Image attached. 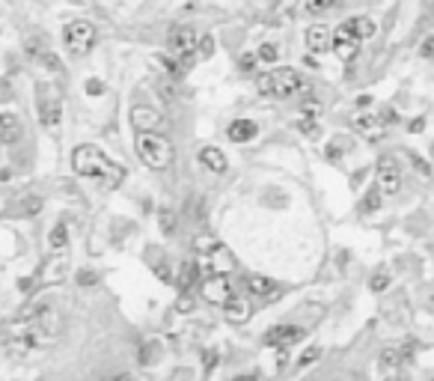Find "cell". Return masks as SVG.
Segmentation results:
<instances>
[{"mask_svg": "<svg viewBox=\"0 0 434 381\" xmlns=\"http://www.w3.org/2000/svg\"><path fill=\"white\" fill-rule=\"evenodd\" d=\"M197 280H199V262H194V259L184 262V265H182V274H179V289L187 295V292L194 289Z\"/></svg>", "mask_w": 434, "mask_h": 381, "instance_id": "cell-25", "label": "cell"}, {"mask_svg": "<svg viewBox=\"0 0 434 381\" xmlns=\"http://www.w3.org/2000/svg\"><path fill=\"white\" fill-rule=\"evenodd\" d=\"M95 42H98V30H95L93 21H86V18L66 21V27H63V45H66V51L75 60L86 57V54L95 48Z\"/></svg>", "mask_w": 434, "mask_h": 381, "instance_id": "cell-5", "label": "cell"}, {"mask_svg": "<svg viewBox=\"0 0 434 381\" xmlns=\"http://www.w3.org/2000/svg\"><path fill=\"white\" fill-rule=\"evenodd\" d=\"M419 57H426V60H434V33L423 42V48H419Z\"/></svg>", "mask_w": 434, "mask_h": 381, "instance_id": "cell-39", "label": "cell"}, {"mask_svg": "<svg viewBox=\"0 0 434 381\" xmlns=\"http://www.w3.org/2000/svg\"><path fill=\"white\" fill-rule=\"evenodd\" d=\"M131 122H134L137 131H158V129H161V122H164V117L158 114L155 107L134 105V107H131Z\"/></svg>", "mask_w": 434, "mask_h": 381, "instance_id": "cell-18", "label": "cell"}, {"mask_svg": "<svg viewBox=\"0 0 434 381\" xmlns=\"http://www.w3.org/2000/svg\"><path fill=\"white\" fill-rule=\"evenodd\" d=\"M69 271H71L69 257H66V253H57V257H51L45 265H42L39 280H42L45 286H51V283H63V280L69 277Z\"/></svg>", "mask_w": 434, "mask_h": 381, "instance_id": "cell-16", "label": "cell"}, {"mask_svg": "<svg viewBox=\"0 0 434 381\" xmlns=\"http://www.w3.org/2000/svg\"><path fill=\"white\" fill-rule=\"evenodd\" d=\"M256 90L271 98H295V95H310L312 83L298 69L280 66V69H271V72L256 75Z\"/></svg>", "mask_w": 434, "mask_h": 381, "instance_id": "cell-3", "label": "cell"}, {"mask_svg": "<svg viewBox=\"0 0 434 381\" xmlns=\"http://www.w3.org/2000/svg\"><path fill=\"white\" fill-rule=\"evenodd\" d=\"M134 149L140 155V161L146 164V167H152V170H170L172 161H176L172 143H170V140L161 131H137Z\"/></svg>", "mask_w": 434, "mask_h": 381, "instance_id": "cell-4", "label": "cell"}, {"mask_svg": "<svg viewBox=\"0 0 434 381\" xmlns=\"http://www.w3.org/2000/svg\"><path fill=\"white\" fill-rule=\"evenodd\" d=\"M101 93H105V83H101L98 78H90V81H86V95H93V98H98Z\"/></svg>", "mask_w": 434, "mask_h": 381, "instance_id": "cell-37", "label": "cell"}, {"mask_svg": "<svg viewBox=\"0 0 434 381\" xmlns=\"http://www.w3.org/2000/svg\"><path fill=\"white\" fill-rule=\"evenodd\" d=\"M387 286H389V274H387V271L372 274V280H369V289H372V292H384Z\"/></svg>", "mask_w": 434, "mask_h": 381, "instance_id": "cell-32", "label": "cell"}, {"mask_svg": "<svg viewBox=\"0 0 434 381\" xmlns=\"http://www.w3.org/2000/svg\"><path fill=\"white\" fill-rule=\"evenodd\" d=\"M389 125H396V110L393 107L381 110V114H360V117L351 119V129L366 140H381Z\"/></svg>", "mask_w": 434, "mask_h": 381, "instance_id": "cell-9", "label": "cell"}, {"mask_svg": "<svg viewBox=\"0 0 434 381\" xmlns=\"http://www.w3.org/2000/svg\"><path fill=\"white\" fill-rule=\"evenodd\" d=\"M66 245H69V227H66V221H60V223H54V230L48 233V247L63 253Z\"/></svg>", "mask_w": 434, "mask_h": 381, "instance_id": "cell-27", "label": "cell"}, {"mask_svg": "<svg viewBox=\"0 0 434 381\" xmlns=\"http://www.w3.org/2000/svg\"><path fill=\"white\" fill-rule=\"evenodd\" d=\"M63 334V316L57 307L36 301L27 304L21 313L4 328V346L12 358H30L36 351L51 348Z\"/></svg>", "mask_w": 434, "mask_h": 381, "instance_id": "cell-1", "label": "cell"}, {"mask_svg": "<svg viewBox=\"0 0 434 381\" xmlns=\"http://www.w3.org/2000/svg\"><path fill=\"white\" fill-rule=\"evenodd\" d=\"M300 114L307 119H318V117H322V102H318L315 95H303L300 98Z\"/></svg>", "mask_w": 434, "mask_h": 381, "instance_id": "cell-29", "label": "cell"}, {"mask_svg": "<svg viewBox=\"0 0 434 381\" xmlns=\"http://www.w3.org/2000/svg\"><path fill=\"white\" fill-rule=\"evenodd\" d=\"M360 45H363V39H357L354 30L345 21L336 27L334 33H330V51H334L342 63H351L360 54Z\"/></svg>", "mask_w": 434, "mask_h": 381, "instance_id": "cell-11", "label": "cell"}, {"mask_svg": "<svg viewBox=\"0 0 434 381\" xmlns=\"http://www.w3.org/2000/svg\"><path fill=\"white\" fill-rule=\"evenodd\" d=\"M21 137V122L12 114H0V143H16Z\"/></svg>", "mask_w": 434, "mask_h": 381, "instance_id": "cell-23", "label": "cell"}, {"mask_svg": "<svg viewBox=\"0 0 434 381\" xmlns=\"http://www.w3.org/2000/svg\"><path fill=\"white\" fill-rule=\"evenodd\" d=\"M199 292H202V298H206L209 304H223L235 289H233V283H229L226 274H211V277H206L199 283Z\"/></svg>", "mask_w": 434, "mask_h": 381, "instance_id": "cell-15", "label": "cell"}, {"mask_svg": "<svg viewBox=\"0 0 434 381\" xmlns=\"http://www.w3.org/2000/svg\"><path fill=\"white\" fill-rule=\"evenodd\" d=\"M298 129H300L303 134H307V137H318V134H322V129H318V122H315V119H307V117H303V119L298 122Z\"/></svg>", "mask_w": 434, "mask_h": 381, "instance_id": "cell-33", "label": "cell"}, {"mask_svg": "<svg viewBox=\"0 0 434 381\" xmlns=\"http://www.w3.org/2000/svg\"><path fill=\"white\" fill-rule=\"evenodd\" d=\"M318 358H322V348H318V346H312V348H307V351H303V355H300L298 366L303 370V366H310V363H312V361H318Z\"/></svg>", "mask_w": 434, "mask_h": 381, "instance_id": "cell-34", "label": "cell"}, {"mask_svg": "<svg viewBox=\"0 0 434 381\" xmlns=\"http://www.w3.org/2000/svg\"><path fill=\"white\" fill-rule=\"evenodd\" d=\"M199 164L209 167L211 173H226V170H229L226 155L217 149V146H202V149H199Z\"/></svg>", "mask_w": 434, "mask_h": 381, "instance_id": "cell-21", "label": "cell"}, {"mask_svg": "<svg viewBox=\"0 0 434 381\" xmlns=\"http://www.w3.org/2000/svg\"><path fill=\"white\" fill-rule=\"evenodd\" d=\"M211 54H214V39H211V36H202V39L197 42V57H199V60H209Z\"/></svg>", "mask_w": 434, "mask_h": 381, "instance_id": "cell-31", "label": "cell"}, {"mask_svg": "<svg viewBox=\"0 0 434 381\" xmlns=\"http://www.w3.org/2000/svg\"><path fill=\"white\" fill-rule=\"evenodd\" d=\"M36 110H39V119L42 125L48 129H57L63 119V95H60V87L51 81H39L36 83Z\"/></svg>", "mask_w": 434, "mask_h": 381, "instance_id": "cell-6", "label": "cell"}, {"mask_svg": "<svg viewBox=\"0 0 434 381\" xmlns=\"http://www.w3.org/2000/svg\"><path fill=\"white\" fill-rule=\"evenodd\" d=\"M197 30L191 24H176L167 36V48H170V57H176L182 66H187L191 60H197Z\"/></svg>", "mask_w": 434, "mask_h": 381, "instance_id": "cell-8", "label": "cell"}, {"mask_svg": "<svg viewBox=\"0 0 434 381\" xmlns=\"http://www.w3.org/2000/svg\"><path fill=\"white\" fill-rule=\"evenodd\" d=\"M155 355H158V346H155V343L143 346V348H140V363H143V366H146V363H155V361H158Z\"/></svg>", "mask_w": 434, "mask_h": 381, "instance_id": "cell-35", "label": "cell"}, {"mask_svg": "<svg viewBox=\"0 0 434 381\" xmlns=\"http://www.w3.org/2000/svg\"><path fill=\"white\" fill-rule=\"evenodd\" d=\"M345 24H348L351 30H354V36H357V39H363V42L378 33V24H375L369 16H354V18H348Z\"/></svg>", "mask_w": 434, "mask_h": 381, "instance_id": "cell-24", "label": "cell"}, {"mask_svg": "<svg viewBox=\"0 0 434 381\" xmlns=\"http://www.w3.org/2000/svg\"><path fill=\"white\" fill-rule=\"evenodd\" d=\"M375 185L384 197H396L401 191V167L393 155H384L378 158V167H375Z\"/></svg>", "mask_w": 434, "mask_h": 381, "instance_id": "cell-10", "label": "cell"}, {"mask_svg": "<svg viewBox=\"0 0 434 381\" xmlns=\"http://www.w3.org/2000/svg\"><path fill=\"white\" fill-rule=\"evenodd\" d=\"M244 286H247V295H250V298L262 301V304L277 301L280 295H283V286L277 283V280L265 277V274H247V280H244Z\"/></svg>", "mask_w": 434, "mask_h": 381, "instance_id": "cell-12", "label": "cell"}, {"mask_svg": "<svg viewBox=\"0 0 434 381\" xmlns=\"http://www.w3.org/2000/svg\"><path fill=\"white\" fill-rule=\"evenodd\" d=\"M27 54H30V57H33L36 63H42L45 69H51L54 75H63V63H60V57H57V54H54L42 39H30V42H27Z\"/></svg>", "mask_w": 434, "mask_h": 381, "instance_id": "cell-17", "label": "cell"}, {"mask_svg": "<svg viewBox=\"0 0 434 381\" xmlns=\"http://www.w3.org/2000/svg\"><path fill=\"white\" fill-rule=\"evenodd\" d=\"M408 158H411V164L416 167V173H423V176H431V167H428V164H426L423 158H419V155H414V152H411Z\"/></svg>", "mask_w": 434, "mask_h": 381, "instance_id": "cell-38", "label": "cell"}, {"mask_svg": "<svg viewBox=\"0 0 434 381\" xmlns=\"http://www.w3.org/2000/svg\"><path fill=\"white\" fill-rule=\"evenodd\" d=\"M256 54H244V57H241V69H244V72H253V69H256Z\"/></svg>", "mask_w": 434, "mask_h": 381, "instance_id": "cell-40", "label": "cell"}, {"mask_svg": "<svg viewBox=\"0 0 434 381\" xmlns=\"http://www.w3.org/2000/svg\"><path fill=\"white\" fill-rule=\"evenodd\" d=\"M110 381H131V375H117V378H110Z\"/></svg>", "mask_w": 434, "mask_h": 381, "instance_id": "cell-43", "label": "cell"}, {"mask_svg": "<svg viewBox=\"0 0 434 381\" xmlns=\"http://www.w3.org/2000/svg\"><path fill=\"white\" fill-rule=\"evenodd\" d=\"M423 129H426V117H416V119L408 125V131H411V134H419Z\"/></svg>", "mask_w": 434, "mask_h": 381, "instance_id": "cell-41", "label": "cell"}, {"mask_svg": "<svg viewBox=\"0 0 434 381\" xmlns=\"http://www.w3.org/2000/svg\"><path fill=\"white\" fill-rule=\"evenodd\" d=\"M303 45L310 54H324L330 51V30L324 24H310L307 33H303Z\"/></svg>", "mask_w": 434, "mask_h": 381, "instance_id": "cell-19", "label": "cell"}, {"mask_svg": "<svg viewBox=\"0 0 434 381\" xmlns=\"http://www.w3.org/2000/svg\"><path fill=\"white\" fill-rule=\"evenodd\" d=\"M221 307H223V319H226L229 324H247V322L253 319V304H250L247 295L233 292Z\"/></svg>", "mask_w": 434, "mask_h": 381, "instance_id": "cell-14", "label": "cell"}, {"mask_svg": "<svg viewBox=\"0 0 434 381\" xmlns=\"http://www.w3.org/2000/svg\"><path fill=\"white\" fill-rule=\"evenodd\" d=\"M71 167H75L78 176L101 182V185H107V188L122 185V179H125L122 167L113 164L107 155L101 152L98 146H93V143H81L75 152H71Z\"/></svg>", "mask_w": 434, "mask_h": 381, "instance_id": "cell-2", "label": "cell"}, {"mask_svg": "<svg viewBox=\"0 0 434 381\" xmlns=\"http://www.w3.org/2000/svg\"><path fill=\"white\" fill-rule=\"evenodd\" d=\"M381 206H384V194L378 191V185H372L363 200H360V211H363V215H372V211H378Z\"/></svg>", "mask_w": 434, "mask_h": 381, "instance_id": "cell-28", "label": "cell"}, {"mask_svg": "<svg viewBox=\"0 0 434 381\" xmlns=\"http://www.w3.org/2000/svg\"><path fill=\"white\" fill-rule=\"evenodd\" d=\"M303 336H307V331H303L300 324H274V328L265 334V343L271 348H292L303 340Z\"/></svg>", "mask_w": 434, "mask_h": 381, "instance_id": "cell-13", "label": "cell"}, {"mask_svg": "<svg viewBox=\"0 0 434 381\" xmlns=\"http://www.w3.org/2000/svg\"><path fill=\"white\" fill-rule=\"evenodd\" d=\"M298 12H300V0H280V4L271 9V27L288 24L292 18H298Z\"/></svg>", "mask_w": 434, "mask_h": 381, "instance_id": "cell-22", "label": "cell"}, {"mask_svg": "<svg viewBox=\"0 0 434 381\" xmlns=\"http://www.w3.org/2000/svg\"><path fill=\"white\" fill-rule=\"evenodd\" d=\"M12 98H16V90H12V83H9V81H4V78H0V105L12 102Z\"/></svg>", "mask_w": 434, "mask_h": 381, "instance_id": "cell-36", "label": "cell"}, {"mask_svg": "<svg viewBox=\"0 0 434 381\" xmlns=\"http://www.w3.org/2000/svg\"><path fill=\"white\" fill-rule=\"evenodd\" d=\"M197 257H206L209 265L214 268V274H229V271H235V257H233V250H229L223 242H217V238L211 235H199L197 238Z\"/></svg>", "mask_w": 434, "mask_h": 381, "instance_id": "cell-7", "label": "cell"}, {"mask_svg": "<svg viewBox=\"0 0 434 381\" xmlns=\"http://www.w3.org/2000/svg\"><path fill=\"white\" fill-rule=\"evenodd\" d=\"M233 381H265V378L256 375V373H247V375H238V378H233Z\"/></svg>", "mask_w": 434, "mask_h": 381, "instance_id": "cell-42", "label": "cell"}, {"mask_svg": "<svg viewBox=\"0 0 434 381\" xmlns=\"http://www.w3.org/2000/svg\"><path fill=\"white\" fill-rule=\"evenodd\" d=\"M339 6V0H300V9L307 12V16H327V12H334Z\"/></svg>", "mask_w": 434, "mask_h": 381, "instance_id": "cell-26", "label": "cell"}, {"mask_svg": "<svg viewBox=\"0 0 434 381\" xmlns=\"http://www.w3.org/2000/svg\"><path fill=\"white\" fill-rule=\"evenodd\" d=\"M226 134L233 143H250V140H256V134H259V125L253 119H235V122H229Z\"/></svg>", "mask_w": 434, "mask_h": 381, "instance_id": "cell-20", "label": "cell"}, {"mask_svg": "<svg viewBox=\"0 0 434 381\" xmlns=\"http://www.w3.org/2000/svg\"><path fill=\"white\" fill-rule=\"evenodd\" d=\"M277 57H280V48L274 45V42H265V45H259V51H256L259 63H277Z\"/></svg>", "mask_w": 434, "mask_h": 381, "instance_id": "cell-30", "label": "cell"}]
</instances>
